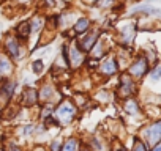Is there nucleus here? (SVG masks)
Segmentation results:
<instances>
[{
  "instance_id": "18",
  "label": "nucleus",
  "mask_w": 161,
  "mask_h": 151,
  "mask_svg": "<svg viewBox=\"0 0 161 151\" xmlns=\"http://www.w3.org/2000/svg\"><path fill=\"white\" fill-rule=\"evenodd\" d=\"M41 71H43V61H41V60H38V61H33V72L40 74Z\"/></svg>"
},
{
  "instance_id": "20",
  "label": "nucleus",
  "mask_w": 161,
  "mask_h": 151,
  "mask_svg": "<svg viewBox=\"0 0 161 151\" xmlns=\"http://www.w3.org/2000/svg\"><path fill=\"white\" fill-rule=\"evenodd\" d=\"M111 2H112V0H98V5H101V7H109Z\"/></svg>"
},
{
  "instance_id": "12",
  "label": "nucleus",
  "mask_w": 161,
  "mask_h": 151,
  "mask_svg": "<svg viewBox=\"0 0 161 151\" xmlns=\"http://www.w3.org/2000/svg\"><path fill=\"white\" fill-rule=\"evenodd\" d=\"M32 29H30V24L29 22H24L18 27V38L19 39H27V36L30 35Z\"/></svg>"
},
{
  "instance_id": "6",
  "label": "nucleus",
  "mask_w": 161,
  "mask_h": 151,
  "mask_svg": "<svg viewBox=\"0 0 161 151\" xmlns=\"http://www.w3.org/2000/svg\"><path fill=\"white\" fill-rule=\"evenodd\" d=\"M97 38H98V32H93V33H89L87 36H84L82 39H80L77 43V47L80 52H87L92 49L93 44H97Z\"/></svg>"
},
{
  "instance_id": "14",
  "label": "nucleus",
  "mask_w": 161,
  "mask_h": 151,
  "mask_svg": "<svg viewBox=\"0 0 161 151\" xmlns=\"http://www.w3.org/2000/svg\"><path fill=\"white\" fill-rule=\"evenodd\" d=\"M125 112L130 113V115H139V106H137V102L133 101V99L126 101L125 102Z\"/></svg>"
},
{
  "instance_id": "11",
  "label": "nucleus",
  "mask_w": 161,
  "mask_h": 151,
  "mask_svg": "<svg viewBox=\"0 0 161 151\" xmlns=\"http://www.w3.org/2000/svg\"><path fill=\"white\" fill-rule=\"evenodd\" d=\"M134 13H142V14H145V16H150V14H159V10H156V8H153V7H150V5H141V7H136L134 8Z\"/></svg>"
},
{
  "instance_id": "2",
  "label": "nucleus",
  "mask_w": 161,
  "mask_h": 151,
  "mask_svg": "<svg viewBox=\"0 0 161 151\" xmlns=\"http://www.w3.org/2000/svg\"><path fill=\"white\" fill-rule=\"evenodd\" d=\"M144 137H145V140H147L148 145H152V146L156 145L161 140V121H156L152 126H148L144 131Z\"/></svg>"
},
{
  "instance_id": "7",
  "label": "nucleus",
  "mask_w": 161,
  "mask_h": 151,
  "mask_svg": "<svg viewBox=\"0 0 161 151\" xmlns=\"http://www.w3.org/2000/svg\"><path fill=\"white\" fill-rule=\"evenodd\" d=\"M65 47H66V46H65ZM66 57H68V65H71V66H74V68L79 66L80 61H82V55H80V50H79L77 44H74L69 52H68V49H66Z\"/></svg>"
},
{
  "instance_id": "22",
  "label": "nucleus",
  "mask_w": 161,
  "mask_h": 151,
  "mask_svg": "<svg viewBox=\"0 0 161 151\" xmlns=\"http://www.w3.org/2000/svg\"><path fill=\"white\" fill-rule=\"evenodd\" d=\"M10 151H21V149H19L18 146H11V149H10Z\"/></svg>"
},
{
  "instance_id": "16",
  "label": "nucleus",
  "mask_w": 161,
  "mask_h": 151,
  "mask_svg": "<svg viewBox=\"0 0 161 151\" xmlns=\"http://www.w3.org/2000/svg\"><path fill=\"white\" fill-rule=\"evenodd\" d=\"M150 79H152V81H159V79H161V65H156V66L152 69Z\"/></svg>"
},
{
  "instance_id": "21",
  "label": "nucleus",
  "mask_w": 161,
  "mask_h": 151,
  "mask_svg": "<svg viewBox=\"0 0 161 151\" xmlns=\"http://www.w3.org/2000/svg\"><path fill=\"white\" fill-rule=\"evenodd\" d=\"M152 151H161V143H158V145H155V148H153Z\"/></svg>"
},
{
  "instance_id": "4",
  "label": "nucleus",
  "mask_w": 161,
  "mask_h": 151,
  "mask_svg": "<svg viewBox=\"0 0 161 151\" xmlns=\"http://www.w3.org/2000/svg\"><path fill=\"white\" fill-rule=\"evenodd\" d=\"M5 49H7L8 55H11V58H21L22 54H24L18 38H8L7 43H5Z\"/></svg>"
},
{
  "instance_id": "23",
  "label": "nucleus",
  "mask_w": 161,
  "mask_h": 151,
  "mask_svg": "<svg viewBox=\"0 0 161 151\" xmlns=\"http://www.w3.org/2000/svg\"><path fill=\"white\" fill-rule=\"evenodd\" d=\"M117 151H126V148H123V146H120V148H119Z\"/></svg>"
},
{
  "instance_id": "5",
  "label": "nucleus",
  "mask_w": 161,
  "mask_h": 151,
  "mask_svg": "<svg viewBox=\"0 0 161 151\" xmlns=\"http://www.w3.org/2000/svg\"><path fill=\"white\" fill-rule=\"evenodd\" d=\"M119 93L120 96L126 98L130 95L134 93V82L131 81L130 76H122V79H120V87H119Z\"/></svg>"
},
{
  "instance_id": "8",
  "label": "nucleus",
  "mask_w": 161,
  "mask_h": 151,
  "mask_svg": "<svg viewBox=\"0 0 161 151\" xmlns=\"http://www.w3.org/2000/svg\"><path fill=\"white\" fill-rule=\"evenodd\" d=\"M117 61H115V58H108L101 66H100V71H101V74H104V76H112V74H115L117 72Z\"/></svg>"
},
{
  "instance_id": "17",
  "label": "nucleus",
  "mask_w": 161,
  "mask_h": 151,
  "mask_svg": "<svg viewBox=\"0 0 161 151\" xmlns=\"http://www.w3.org/2000/svg\"><path fill=\"white\" fill-rule=\"evenodd\" d=\"M133 151H147V146H145V143H144V142L137 140V142L134 143V148H133Z\"/></svg>"
},
{
  "instance_id": "3",
  "label": "nucleus",
  "mask_w": 161,
  "mask_h": 151,
  "mask_svg": "<svg viewBox=\"0 0 161 151\" xmlns=\"http://www.w3.org/2000/svg\"><path fill=\"white\" fill-rule=\"evenodd\" d=\"M148 71V60L145 57H139L131 66H130V74L133 76V77L139 79L142 77V76Z\"/></svg>"
},
{
  "instance_id": "1",
  "label": "nucleus",
  "mask_w": 161,
  "mask_h": 151,
  "mask_svg": "<svg viewBox=\"0 0 161 151\" xmlns=\"http://www.w3.org/2000/svg\"><path fill=\"white\" fill-rule=\"evenodd\" d=\"M74 117H76V107L69 101H63L54 112V118L57 120V123H62V124L71 123Z\"/></svg>"
},
{
  "instance_id": "15",
  "label": "nucleus",
  "mask_w": 161,
  "mask_h": 151,
  "mask_svg": "<svg viewBox=\"0 0 161 151\" xmlns=\"http://www.w3.org/2000/svg\"><path fill=\"white\" fill-rule=\"evenodd\" d=\"M60 151H79V143H77V140H76V138H69V140L63 145V148H62Z\"/></svg>"
},
{
  "instance_id": "13",
  "label": "nucleus",
  "mask_w": 161,
  "mask_h": 151,
  "mask_svg": "<svg viewBox=\"0 0 161 151\" xmlns=\"http://www.w3.org/2000/svg\"><path fill=\"white\" fill-rule=\"evenodd\" d=\"M89 25H90L89 19L82 18V19H79V21L76 22V25H74V32H76V33H84V32L89 30Z\"/></svg>"
},
{
  "instance_id": "10",
  "label": "nucleus",
  "mask_w": 161,
  "mask_h": 151,
  "mask_svg": "<svg viewBox=\"0 0 161 151\" xmlns=\"http://www.w3.org/2000/svg\"><path fill=\"white\" fill-rule=\"evenodd\" d=\"M13 69V65H11V60L5 55H0V74H7Z\"/></svg>"
},
{
  "instance_id": "24",
  "label": "nucleus",
  "mask_w": 161,
  "mask_h": 151,
  "mask_svg": "<svg viewBox=\"0 0 161 151\" xmlns=\"http://www.w3.org/2000/svg\"><path fill=\"white\" fill-rule=\"evenodd\" d=\"M0 151H3V149H2V148H0Z\"/></svg>"
},
{
  "instance_id": "19",
  "label": "nucleus",
  "mask_w": 161,
  "mask_h": 151,
  "mask_svg": "<svg viewBox=\"0 0 161 151\" xmlns=\"http://www.w3.org/2000/svg\"><path fill=\"white\" fill-rule=\"evenodd\" d=\"M60 146H62V140H55V142L51 145V149H52V151H58Z\"/></svg>"
},
{
  "instance_id": "9",
  "label": "nucleus",
  "mask_w": 161,
  "mask_h": 151,
  "mask_svg": "<svg viewBox=\"0 0 161 151\" xmlns=\"http://www.w3.org/2000/svg\"><path fill=\"white\" fill-rule=\"evenodd\" d=\"M36 98H38V93H36V90H33V88H25L24 90V93H22V104L24 106H33L35 102H36Z\"/></svg>"
}]
</instances>
